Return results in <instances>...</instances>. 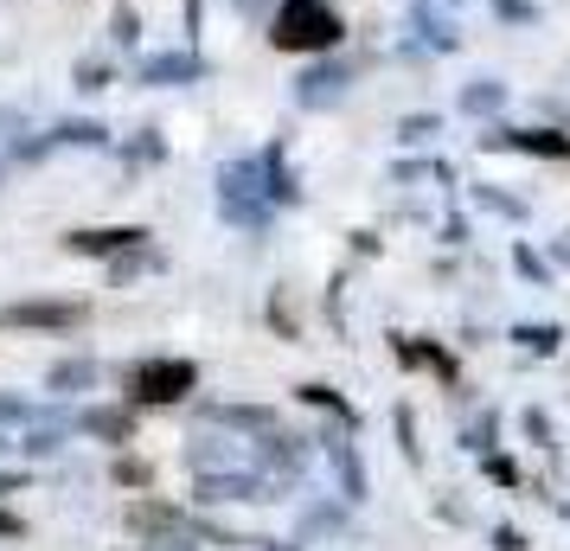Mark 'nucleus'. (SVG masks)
I'll use <instances>...</instances> for the list:
<instances>
[{
  "label": "nucleus",
  "mask_w": 570,
  "mask_h": 551,
  "mask_svg": "<svg viewBox=\"0 0 570 551\" xmlns=\"http://www.w3.org/2000/svg\"><path fill=\"white\" fill-rule=\"evenodd\" d=\"M334 39H340V20L327 7H314V0H295V7L276 13V46H288V52H321Z\"/></svg>",
  "instance_id": "obj_1"
},
{
  "label": "nucleus",
  "mask_w": 570,
  "mask_h": 551,
  "mask_svg": "<svg viewBox=\"0 0 570 551\" xmlns=\"http://www.w3.org/2000/svg\"><path fill=\"white\" fill-rule=\"evenodd\" d=\"M135 385H141V397H155V404H174L193 385V366H148Z\"/></svg>",
  "instance_id": "obj_2"
},
{
  "label": "nucleus",
  "mask_w": 570,
  "mask_h": 551,
  "mask_svg": "<svg viewBox=\"0 0 570 551\" xmlns=\"http://www.w3.org/2000/svg\"><path fill=\"white\" fill-rule=\"evenodd\" d=\"M135 237H141V232H78V237H71V244H78V250H90V257H97V250H122V244H135Z\"/></svg>",
  "instance_id": "obj_3"
},
{
  "label": "nucleus",
  "mask_w": 570,
  "mask_h": 551,
  "mask_svg": "<svg viewBox=\"0 0 570 551\" xmlns=\"http://www.w3.org/2000/svg\"><path fill=\"white\" fill-rule=\"evenodd\" d=\"M167 78H193V58H148V83H167Z\"/></svg>",
  "instance_id": "obj_4"
},
{
  "label": "nucleus",
  "mask_w": 570,
  "mask_h": 551,
  "mask_svg": "<svg viewBox=\"0 0 570 551\" xmlns=\"http://www.w3.org/2000/svg\"><path fill=\"white\" fill-rule=\"evenodd\" d=\"M78 78H83V90H104V83H109V65H97V58H90V65H78Z\"/></svg>",
  "instance_id": "obj_5"
},
{
  "label": "nucleus",
  "mask_w": 570,
  "mask_h": 551,
  "mask_svg": "<svg viewBox=\"0 0 570 551\" xmlns=\"http://www.w3.org/2000/svg\"><path fill=\"white\" fill-rule=\"evenodd\" d=\"M83 378H90V366H83V360H78V366H58L52 372V385H83Z\"/></svg>",
  "instance_id": "obj_6"
}]
</instances>
